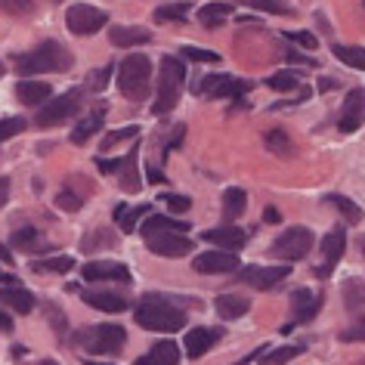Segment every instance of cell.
I'll list each match as a JSON object with an SVG mask.
<instances>
[{"mask_svg": "<svg viewBox=\"0 0 365 365\" xmlns=\"http://www.w3.org/2000/svg\"><path fill=\"white\" fill-rule=\"evenodd\" d=\"M136 325L145 328V331H164L173 334L180 328H186V313L180 307H173L168 297L161 294H145L140 304H136Z\"/></svg>", "mask_w": 365, "mask_h": 365, "instance_id": "obj_1", "label": "cell"}, {"mask_svg": "<svg viewBox=\"0 0 365 365\" xmlns=\"http://www.w3.org/2000/svg\"><path fill=\"white\" fill-rule=\"evenodd\" d=\"M75 66V56L62 47L59 41H43L41 47H34L31 53L16 59V71L22 78H31V75H56V71H68Z\"/></svg>", "mask_w": 365, "mask_h": 365, "instance_id": "obj_2", "label": "cell"}, {"mask_svg": "<svg viewBox=\"0 0 365 365\" xmlns=\"http://www.w3.org/2000/svg\"><path fill=\"white\" fill-rule=\"evenodd\" d=\"M182 84H186V66L177 56H164L161 59V78H158V99L152 106V115H168L173 112V106L180 103Z\"/></svg>", "mask_w": 365, "mask_h": 365, "instance_id": "obj_3", "label": "cell"}, {"mask_svg": "<svg viewBox=\"0 0 365 365\" xmlns=\"http://www.w3.org/2000/svg\"><path fill=\"white\" fill-rule=\"evenodd\" d=\"M152 84V62L149 56H127L118 68V90L130 99V103H143L149 96Z\"/></svg>", "mask_w": 365, "mask_h": 365, "instance_id": "obj_4", "label": "cell"}, {"mask_svg": "<svg viewBox=\"0 0 365 365\" xmlns=\"http://www.w3.org/2000/svg\"><path fill=\"white\" fill-rule=\"evenodd\" d=\"M75 341L84 346L87 353H118L127 344V331L121 325H90L84 331L75 334Z\"/></svg>", "mask_w": 365, "mask_h": 365, "instance_id": "obj_5", "label": "cell"}, {"mask_svg": "<svg viewBox=\"0 0 365 365\" xmlns=\"http://www.w3.org/2000/svg\"><path fill=\"white\" fill-rule=\"evenodd\" d=\"M313 230H307V226H291L282 235H276V242L269 245V254L285 263H294V260H304L309 248H313Z\"/></svg>", "mask_w": 365, "mask_h": 365, "instance_id": "obj_6", "label": "cell"}, {"mask_svg": "<svg viewBox=\"0 0 365 365\" xmlns=\"http://www.w3.org/2000/svg\"><path fill=\"white\" fill-rule=\"evenodd\" d=\"M66 25L78 38H90V34H96L99 29L108 25V13L99 10V6H90V4H71L66 10Z\"/></svg>", "mask_w": 365, "mask_h": 365, "instance_id": "obj_7", "label": "cell"}, {"mask_svg": "<svg viewBox=\"0 0 365 365\" xmlns=\"http://www.w3.org/2000/svg\"><path fill=\"white\" fill-rule=\"evenodd\" d=\"M78 108H81V90H68V93L50 99V106H41L34 121H38V127H56L62 121H68Z\"/></svg>", "mask_w": 365, "mask_h": 365, "instance_id": "obj_8", "label": "cell"}, {"mask_svg": "<svg viewBox=\"0 0 365 365\" xmlns=\"http://www.w3.org/2000/svg\"><path fill=\"white\" fill-rule=\"evenodd\" d=\"M145 248L158 257H186L192 254V239L186 232H152L145 235Z\"/></svg>", "mask_w": 365, "mask_h": 365, "instance_id": "obj_9", "label": "cell"}, {"mask_svg": "<svg viewBox=\"0 0 365 365\" xmlns=\"http://www.w3.org/2000/svg\"><path fill=\"white\" fill-rule=\"evenodd\" d=\"M248 87H251L248 81L232 78V75H207V78H198L195 93H205L211 99H220V96H235V99H239Z\"/></svg>", "mask_w": 365, "mask_h": 365, "instance_id": "obj_10", "label": "cell"}, {"mask_svg": "<svg viewBox=\"0 0 365 365\" xmlns=\"http://www.w3.org/2000/svg\"><path fill=\"white\" fill-rule=\"evenodd\" d=\"M235 272H239V279L245 282V285H251L257 291H269V288H276L279 282H285L291 276V267L288 263L285 267H239Z\"/></svg>", "mask_w": 365, "mask_h": 365, "instance_id": "obj_11", "label": "cell"}, {"mask_svg": "<svg viewBox=\"0 0 365 365\" xmlns=\"http://www.w3.org/2000/svg\"><path fill=\"white\" fill-rule=\"evenodd\" d=\"M362 121H365V87H353L344 99L341 115H337V130L353 133V130H359Z\"/></svg>", "mask_w": 365, "mask_h": 365, "instance_id": "obj_12", "label": "cell"}, {"mask_svg": "<svg viewBox=\"0 0 365 365\" xmlns=\"http://www.w3.org/2000/svg\"><path fill=\"white\" fill-rule=\"evenodd\" d=\"M344 251H346V232H344V226H334V230L322 239V257H325V263H322V267H316V276L319 279L331 276V269L341 263Z\"/></svg>", "mask_w": 365, "mask_h": 365, "instance_id": "obj_13", "label": "cell"}, {"mask_svg": "<svg viewBox=\"0 0 365 365\" xmlns=\"http://www.w3.org/2000/svg\"><path fill=\"white\" fill-rule=\"evenodd\" d=\"M192 267L195 272H235L242 267V260H239V254L235 251H207V254H198V257L192 260Z\"/></svg>", "mask_w": 365, "mask_h": 365, "instance_id": "obj_14", "label": "cell"}, {"mask_svg": "<svg viewBox=\"0 0 365 365\" xmlns=\"http://www.w3.org/2000/svg\"><path fill=\"white\" fill-rule=\"evenodd\" d=\"M81 276L87 282H130V269L124 263H115V260H93V263H84Z\"/></svg>", "mask_w": 365, "mask_h": 365, "instance_id": "obj_15", "label": "cell"}, {"mask_svg": "<svg viewBox=\"0 0 365 365\" xmlns=\"http://www.w3.org/2000/svg\"><path fill=\"white\" fill-rule=\"evenodd\" d=\"M202 239L223 251H242L248 235H245V230H239V226H217V230H205Z\"/></svg>", "mask_w": 365, "mask_h": 365, "instance_id": "obj_16", "label": "cell"}, {"mask_svg": "<svg viewBox=\"0 0 365 365\" xmlns=\"http://www.w3.org/2000/svg\"><path fill=\"white\" fill-rule=\"evenodd\" d=\"M220 337H223L220 328H189L186 331V356L189 359H202Z\"/></svg>", "mask_w": 365, "mask_h": 365, "instance_id": "obj_17", "label": "cell"}, {"mask_svg": "<svg viewBox=\"0 0 365 365\" xmlns=\"http://www.w3.org/2000/svg\"><path fill=\"white\" fill-rule=\"evenodd\" d=\"M319 304H322V294L309 288H294L291 291V313H294L297 322H309L319 313Z\"/></svg>", "mask_w": 365, "mask_h": 365, "instance_id": "obj_18", "label": "cell"}, {"mask_svg": "<svg viewBox=\"0 0 365 365\" xmlns=\"http://www.w3.org/2000/svg\"><path fill=\"white\" fill-rule=\"evenodd\" d=\"M0 307H10L13 313L29 316L34 309V294L31 291H25V288H19V285H4L0 288Z\"/></svg>", "mask_w": 365, "mask_h": 365, "instance_id": "obj_19", "label": "cell"}, {"mask_svg": "<svg viewBox=\"0 0 365 365\" xmlns=\"http://www.w3.org/2000/svg\"><path fill=\"white\" fill-rule=\"evenodd\" d=\"M136 365H180V346L173 341H161V344H155L145 356H140Z\"/></svg>", "mask_w": 365, "mask_h": 365, "instance_id": "obj_20", "label": "cell"}, {"mask_svg": "<svg viewBox=\"0 0 365 365\" xmlns=\"http://www.w3.org/2000/svg\"><path fill=\"white\" fill-rule=\"evenodd\" d=\"M84 304L93 309H103V313H124L127 300L121 294H112V291H84Z\"/></svg>", "mask_w": 365, "mask_h": 365, "instance_id": "obj_21", "label": "cell"}, {"mask_svg": "<svg viewBox=\"0 0 365 365\" xmlns=\"http://www.w3.org/2000/svg\"><path fill=\"white\" fill-rule=\"evenodd\" d=\"M108 41L115 43V47H136V43H149L152 41V31L145 29H136V25H115L112 31H108Z\"/></svg>", "mask_w": 365, "mask_h": 365, "instance_id": "obj_22", "label": "cell"}, {"mask_svg": "<svg viewBox=\"0 0 365 365\" xmlns=\"http://www.w3.org/2000/svg\"><path fill=\"white\" fill-rule=\"evenodd\" d=\"M214 309L220 319H242V316H248L251 300L242 297V294H220L214 300Z\"/></svg>", "mask_w": 365, "mask_h": 365, "instance_id": "obj_23", "label": "cell"}, {"mask_svg": "<svg viewBox=\"0 0 365 365\" xmlns=\"http://www.w3.org/2000/svg\"><path fill=\"white\" fill-rule=\"evenodd\" d=\"M16 96H19L25 106H43L53 96V87L47 81H22V84L16 87Z\"/></svg>", "mask_w": 365, "mask_h": 365, "instance_id": "obj_24", "label": "cell"}, {"mask_svg": "<svg viewBox=\"0 0 365 365\" xmlns=\"http://www.w3.org/2000/svg\"><path fill=\"white\" fill-rule=\"evenodd\" d=\"M136 155H140V152H136V145H133V149L121 158V168H118V170H121V189L127 195H133V192H140V189H143L140 170H136Z\"/></svg>", "mask_w": 365, "mask_h": 365, "instance_id": "obj_25", "label": "cell"}, {"mask_svg": "<svg viewBox=\"0 0 365 365\" xmlns=\"http://www.w3.org/2000/svg\"><path fill=\"white\" fill-rule=\"evenodd\" d=\"M103 118H106V108H103V106H96L93 112L84 118V121L75 124V130H71V143H75V145H84L90 136H93L99 127H103Z\"/></svg>", "mask_w": 365, "mask_h": 365, "instance_id": "obj_26", "label": "cell"}, {"mask_svg": "<svg viewBox=\"0 0 365 365\" xmlns=\"http://www.w3.org/2000/svg\"><path fill=\"white\" fill-rule=\"evenodd\" d=\"M245 207H248V192L245 189H226L223 192V217L226 220H239L245 214Z\"/></svg>", "mask_w": 365, "mask_h": 365, "instance_id": "obj_27", "label": "cell"}, {"mask_svg": "<svg viewBox=\"0 0 365 365\" xmlns=\"http://www.w3.org/2000/svg\"><path fill=\"white\" fill-rule=\"evenodd\" d=\"M263 143H267V149H269V152L282 155V158H291V155L297 152V149H294V143H291V136L282 130V127H272V130H267Z\"/></svg>", "mask_w": 365, "mask_h": 365, "instance_id": "obj_28", "label": "cell"}, {"mask_svg": "<svg viewBox=\"0 0 365 365\" xmlns=\"http://www.w3.org/2000/svg\"><path fill=\"white\" fill-rule=\"evenodd\" d=\"M325 205L337 207V211L344 214V220H346V223H359V220H362V207L356 205L353 198L341 195V192H331V195H325Z\"/></svg>", "mask_w": 365, "mask_h": 365, "instance_id": "obj_29", "label": "cell"}, {"mask_svg": "<svg viewBox=\"0 0 365 365\" xmlns=\"http://www.w3.org/2000/svg\"><path fill=\"white\" fill-rule=\"evenodd\" d=\"M331 53L344 66L365 71V47H350V43H331Z\"/></svg>", "mask_w": 365, "mask_h": 365, "instance_id": "obj_30", "label": "cell"}, {"mask_svg": "<svg viewBox=\"0 0 365 365\" xmlns=\"http://www.w3.org/2000/svg\"><path fill=\"white\" fill-rule=\"evenodd\" d=\"M232 13V6L230 4H207L198 10V22L205 25V29H220L223 19Z\"/></svg>", "mask_w": 365, "mask_h": 365, "instance_id": "obj_31", "label": "cell"}, {"mask_svg": "<svg viewBox=\"0 0 365 365\" xmlns=\"http://www.w3.org/2000/svg\"><path fill=\"white\" fill-rule=\"evenodd\" d=\"M341 291H344V307L350 309V313H359L365 307V285L359 279H346Z\"/></svg>", "mask_w": 365, "mask_h": 365, "instance_id": "obj_32", "label": "cell"}, {"mask_svg": "<svg viewBox=\"0 0 365 365\" xmlns=\"http://www.w3.org/2000/svg\"><path fill=\"white\" fill-rule=\"evenodd\" d=\"M149 211H152V205H133V207H127V205H124V211L118 214L115 220H118V226H121L124 232H136V223H140Z\"/></svg>", "mask_w": 365, "mask_h": 365, "instance_id": "obj_33", "label": "cell"}, {"mask_svg": "<svg viewBox=\"0 0 365 365\" xmlns=\"http://www.w3.org/2000/svg\"><path fill=\"white\" fill-rule=\"evenodd\" d=\"M304 353V346H279V350H267V356H260V365H285L291 359H297V356Z\"/></svg>", "mask_w": 365, "mask_h": 365, "instance_id": "obj_34", "label": "cell"}, {"mask_svg": "<svg viewBox=\"0 0 365 365\" xmlns=\"http://www.w3.org/2000/svg\"><path fill=\"white\" fill-rule=\"evenodd\" d=\"M189 19V6L186 4H168L155 10V22H186Z\"/></svg>", "mask_w": 365, "mask_h": 365, "instance_id": "obj_35", "label": "cell"}, {"mask_svg": "<svg viewBox=\"0 0 365 365\" xmlns=\"http://www.w3.org/2000/svg\"><path fill=\"white\" fill-rule=\"evenodd\" d=\"M136 136H140V127H136V124H127V127H121V130H115V133H106L103 143H99V152H108L112 145L124 143V140H136Z\"/></svg>", "mask_w": 365, "mask_h": 365, "instance_id": "obj_36", "label": "cell"}, {"mask_svg": "<svg viewBox=\"0 0 365 365\" xmlns=\"http://www.w3.org/2000/svg\"><path fill=\"white\" fill-rule=\"evenodd\" d=\"M267 84L272 90H279V93H291V90L300 87V75H297V71H276V75H272Z\"/></svg>", "mask_w": 365, "mask_h": 365, "instance_id": "obj_37", "label": "cell"}, {"mask_svg": "<svg viewBox=\"0 0 365 365\" xmlns=\"http://www.w3.org/2000/svg\"><path fill=\"white\" fill-rule=\"evenodd\" d=\"M75 267V260L71 257H47V260H34L31 269L34 272H68Z\"/></svg>", "mask_w": 365, "mask_h": 365, "instance_id": "obj_38", "label": "cell"}, {"mask_svg": "<svg viewBox=\"0 0 365 365\" xmlns=\"http://www.w3.org/2000/svg\"><path fill=\"white\" fill-rule=\"evenodd\" d=\"M180 56L192 59V62H220L223 56L217 50H205V47H192V43H186V47L180 50Z\"/></svg>", "mask_w": 365, "mask_h": 365, "instance_id": "obj_39", "label": "cell"}, {"mask_svg": "<svg viewBox=\"0 0 365 365\" xmlns=\"http://www.w3.org/2000/svg\"><path fill=\"white\" fill-rule=\"evenodd\" d=\"M0 10L10 13V16H31L34 0H0Z\"/></svg>", "mask_w": 365, "mask_h": 365, "instance_id": "obj_40", "label": "cell"}, {"mask_svg": "<svg viewBox=\"0 0 365 365\" xmlns=\"http://www.w3.org/2000/svg\"><path fill=\"white\" fill-rule=\"evenodd\" d=\"M25 130V118H4L0 121V143L13 140V136H19Z\"/></svg>", "mask_w": 365, "mask_h": 365, "instance_id": "obj_41", "label": "cell"}, {"mask_svg": "<svg viewBox=\"0 0 365 365\" xmlns=\"http://www.w3.org/2000/svg\"><path fill=\"white\" fill-rule=\"evenodd\" d=\"M96 245H106V248H108V245H115V235L106 232V230H93V235H87V239L81 242V248H84V251H93Z\"/></svg>", "mask_w": 365, "mask_h": 365, "instance_id": "obj_42", "label": "cell"}, {"mask_svg": "<svg viewBox=\"0 0 365 365\" xmlns=\"http://www.w3.org/2000/svg\"><path fill=\"white\" fill-rule=\"evenodd\" d=\"M161 202L168 205L173 214H186L189 207H192V198H189V195H173V192H168V195H161Z\"/></svg>", "mask_w": 365, "mask_h": 365, "instance_id": "obj_43", "label": "cell"}, {"mask_svg": "<svg viewBox=\"0 0 365 365\" xmlns=\"http://www.w3.org/2000/svg\"><path fill=\"white\" fill-rule=\"evenodd\" d=\"M248 6H254V10H257V13H272V16H291V10H288V6L276 4V0H251Z\"/></svg>", "mask_w": 365, "mask_h": 365, "instance_id": "obj_44", "label": "cell"}, {"mask_svg": "<svg viewBox=\"0 0 365 365\" xmlns=\"http://www.w3.org/2000/svg\"><path fill=\"white\" fill-rule=\"evenodd\" d=\"M13 245H16V248H34V245H38V230H31V226L16 230L13 232Z\"/></svg>", "mask_w": 365, "mask_h": 365, "instance_id": "obj_45", "label": "cell"}, {"mask_svg": "<svg viewBox=\"0 0 365 365\" xmlns=\"http://www.w3.org/2000/svg\"><path fill=\"white\" fill-rule=\"evenodd\" d=\"M56 205L62 207V211L75 214V211H81V195H75V192H68V189H62V192L56 195Z\"/></svg>", "mask_w": 365, "mask_h": 365, "instance_id": "obj_46", "label": "cell"}, {"mask_svg": "<svg viewBox=\"0 0 365 365\" xmlns=\"http://www.w3.org/2000/svg\"><path fill=\"white\" fill-rule=\"evenodd\" d=\"M285 38L294 41V43H300V47H307V50H316V47H319V41H316L313 31H285Z\"/></svg>", "mask_w": 365, "mask_h": 365, "instance_id": "obj_47", "label": "cell"}, {"mask_svg": "<svg viewBox=\"0 0 365 365\" xmlns=\"http://www.w3.org/2000/svg\"><path fill=\"white\" fill-rule=\"evenodd\" d=\"M341 341H346V344H353V341H365V316L359 319V322H353L350 328H344V331H341Z\"/></svg>", "mask_w": 365, "mask_h": 365, "instance_id": "obj_48", "label": "cell"}, {"mask_svg": "<svg viewBox=\"0 0 365 365\" xmlns=\"http://www.w3.org/2000/svg\"><path fill=\"white\" fill-rule=\"evenodd\" d=\"M108 78H112V66H106V68H99V71H93L90 75V90H106V84H108Z\"/></svg>", "mask_w": 365, "mask_h": 365, "instance_id": "obj_49", "label": "cell"}, {"mask_svg": "<svg viewBox=\"0 0 365 365\" xmlns=\"http://www.w3.org/2000/svg\"><path fill=\"white\" fill-rule=\"evenodd\" d=\"M96 168H99V173H115L118 168H121V158H96Z\"/></svg>", "mask_w": 365, "mask_h": 365, "instance_id": "obj_50", "label": "cell"}, {"mask_svg": "<svg viewBox=\"0 0 365 365\" xmlns=\"http://www.w3.org/2000/svg\"><path fill=\"white\" fill-rule=\"evenodd\" d=\"M10 202V177H0V207Z\"/></svg>", "mask_w": 365, "mask_h": 365, "instance_id": "obj_51", "label": "cell"}, {"mask_svg": "<svg viewBox=\"0 0 365 365\" xmlns=\"http://www.w3.org/2000/svg\"><path fill=\"white\" fill-rule=\"evenodd\" d=\"M337 87H341V81L337 78H322L319 81V93H328V90H337Z\"/></svg>", "mask_w": 365, "mask_h": 365, "instance_id": "obj_52", "label": "cell"}, {"mask_svg": "<svg viewBox=\"0 0 365 365\" xmlns=\"http://www.w3.org/2000/svg\"><path fill=\"white\" fill-rule=\"evenodd\" d=\"M145 177H149V182H155V186H158V182H168V177H164L158 168H145Z\"/></svg>", "mask_w": 365, "mask_h": 365, "instance_id": "obj_53", "label": "cell"}, {"mask_svg": "<svg viewBox=\"0 0 365 365\" xmlns=\"http://www.w3.org/2000/svg\"><path fill=\"white\" fill-rule=\"evenodd\" d=\"M0 331H13V319L4 313V307H0Z\"/></svg>", "mask_w": 365, "mask_h": 365, "instance_id": "obj_54", "label": "cell"}, {"mask_svg": "<svg viewBox=\"0 0 365 365\" xmlns=\"http://www.w3.org/2000/svg\"><path fill=\"white\" fill-rule=\"evenodd\" d=\"M263 217H267V223H279V211H276V207H267Z\"/></svg>", "mask_w": 365, "mask_h": 365, "instance_id": "obj_55", "label": "cell"}, {"mask_svg": "<svg viewBox=\"0 0 365 365\" xmlns=\"http://www.w3.org/2000/svg\"><path fill=\"white\" fill-rule=\"evenodd\" d=\"M0 260H4V263H13V254H10V251H6V248H4V245H0Z\"/></svg>", "mask_w": 365, "mask_h": 365, "instance_id": "obj_56", "label": "cell"}, {"mask_svg": "<svg viewBox=\"0 0 365 365\" xmlns=\"http://www.w3.org/2000/svg\"><path fill=\"white\" fill-rule=\"evenodd\" d=\"M0 285H16V276H6V272H0Z\"/></svg>", "mask_w": 365, "mask_h": 365, "instance_id": "obj_57", "label": "cell"}, {"mask_svg": "<svg viewBox=\"0 0 365 365\" xmlns=\"http://www.w3.org/2000/svg\"><path fill=\"white\" fill-rule=\"evenodd\" d=\"M25 353H29V350H25V346H13V356H16V359H22Z\"/></svg>", "mask_w": 365, "mask_h": 365, "instance_id": "obj_58", "label": "cell"}, {"mask_svg": "<svg viewBox=\"0 0 365 365\" xmlns=\"http://www.w3.org/2000/svg\"><path fill=\"white\" fill-rule=\"evenodd\" d=\"M84 365H115V362H96V359H84Z\"/></svg>", "mask_w": 365, "mask_h": 365, "instance_id": "obj_59", "label": "cell"}, {"mask_svg": "<svg viewBox=\"0 0 365 365\" xmlns=\"http://www.w3.org/2000/svg\"><path fill=\"white\" fill-rule=\"evenodd\" d=\"M41 365H59V362H53V359H43Z\"/></svg>", "mask_w": 365, "mask_h": 365, "instance_id": "obj_60", "label": "cell"}, {"mask_svg": "<svg viewBox=\"0 0 365 365\" xmlns=\"http://www.w3.org/2000/svg\"><path fill=\"white\" fill-rule=\"evenodd\" d=\"M0 75H4V66H0Z\"/></svg>", "mask_w": 365, "mask_h": 365, "instance_id": "obj_61", "label": "cell"}, {"mask_svg": "<svg viewBox=\"0 0 365 365\" xmlns=\"http://www.w3.org/2000/svg\"><path fill=\"white\" fill-rule=\"evenodd\" d=\"M362 6H365V0H362Z\"/></svg>", "mask_w": 365, "mask_h": 365, "instance_id": "obj_62", "label": "cell"}]
</instances>
